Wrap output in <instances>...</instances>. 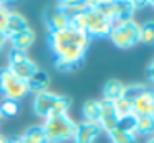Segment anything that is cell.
<instances>
[{"label": "cell", "mask_w": 154, "mask_h": 143, "mask_svg": "<svg viewBox=\"0 0 154 143\" xmlns=\"http://www.w3.org/2000/svg\"><path fill=\"white\" fill-rule=\"evenodd\" d=\"M90 37L73 25L58 32H48V45L55 55V67L58 70H73L83 62L90 47Z\"/></svg>", "instance_id": "cell-1"}, {"label": "cell", "mask_w": 154, "mask_h": 143, "mask_svg": "<svg viewBox=\"0 0 154 143\" xmlns=\"http://www.w3.org/2000/svg\"><path fill=\"white\" fill-rule=\"evenodd\" d=\"M42 128L45 132L47 143H63L73 138L76 122H73V118L68 113H60V115H51L45 118Z\"/></svg>", "instance_id": "cell-2"}, {"label": "cell", "mask_w": 154, "mask_h": 143, "mask_svg": "<svg viewBox=\"0 0 154 143\" xmlns=\"http://www.w3.org/2000/svg\"><path fill=\"white\" fill-rule=\"evenodd\" d=\"M71 102L63 95H57L51 92H43L35 95L33 98V112L40 118H48L51 115H60V113H68Z\"/></svg>", "instance_id": "cell-3"}, {"label": "cell", "mask_w": 154, "mask_h": 143, "mask_svg": "<svg viewBox=\"0 0 154 143\" xmlns=\"http://www.w3.org/2000/svg\"><path fill=\"white\" fill-rule=\"evenodd\" d=\"M94 2H91V7L85 12L86 15V27H85V33L90 38H106L109 37L111 30H113V22L108 17H104L100 10L93 7Z\"/></svg>", "instance_id": "cell-4"}, {"label": "cell", "mask_w": 154, "mask_h": 143, "mask_svg": "<svg viewBox=\"0 0 154 143\" xmlns=\"http://www.w3.org/2000/svg\"><path fill=\"white\" fill-rule=\"evenodd\" d=\"M109 38L118 48H129L139 42V23L136 20H128L113 25Z\"/></svg>", "instance_id": "cell-5"}, {"label": "cell", "mask_w": 154, "mask_h": 143, "mask_svg": "<svg viewBox=\"0 0 154 143\" xmlns=\"http://www.w3.org/2000/svg\"><path fill=\"white\" fill-rule=\"evenodd\" d=\"M0 93L5 96V100L18 102L28 95L27 82L17 78L8 68H0Z\"/></svg>", "instance_id": "cell-6"}, {"label": "cell", "mask_w": 154, "mask_h": 143, "mask_svg": "<svg viewBox=\"0 0 154 143\" xmlns=\"http://www.w3.org/2000/svg\"><path fill=\"white\" fill-rule=\"evenodd\" d=\"M7 68L14 73L17 78L27 82L32 75L38 70L37 63L27 55V52H18V50H12L8 55V65Z\"/></svg>", "instance_id": "cell-7"}, {"label": "cell", "mask_w": 154, "mask_h": 143, "mask_svg": "<svg viewBox=\"0 0 154 143\" xmlns=\"http://www.w3.org/2000/svg\"><path fill=\"white\" fill-rule=\"evenodd\" d=\"M43 18H45V23L48 27V32H58V30H63V28L71 25L70 18L63 12L60 3H53V5L48 7L43 13Z\"/></svg>", "instance_id": "cell-8"}, {"label": "cell", "mask_w": 154, "mask_h": 143, "mask_svg": "<svg viewBox=\"0 0 154 143\" xmlns=\"http://www.w3.org/2000/svg\"><path fill=\"white\" fill-rule=\"evenodd\" d=\"M100 135H101V128L98 123L81 122L76 123V128H75L71 140H73V143H94Z\"/></svg>", "instance_id": "cell-9"}, {"label": "cell", "mask_w": 154, "mask_h": 143, "mask_svg": "<svg viewBox=\"0 0 154 143\" xmlns=\"http://www.w3.org/2000/svg\"><path fill=\"white\" fill-rule=\"evenodd\" d=\"M133 113L136 116H154V90L146 88L134 100Z\"/></svg>", "instance_id": "cell-10"}, {"label": "cell", "mask_w": 154, "mask_h": 143, "mask_svg": "<svg viewBox=\"0 0 154 143\" xmlns=\"http://www.w3.org/2000/svg\"><path fill=\"white\" fill-rule=\"evenodd\" d=\"M118 122H119V116L114 110V105L111 102L101 100V116H100V123H98L101 132L109 133L111 130H114L118 126Z\"/></svg>", "instance_id": "cell-11"}, {"label": "cell", "mask_w": 154, "mask_h": 143, "mask_svg": "<svg viewBox=\"0 0 154 143\" xmlns=\"http://www.w3.org/2000/svg\"><path fill=\"white\" fill-rule=\"evenodd\" d=\"M27 86H28V93H33V95L48 92V86H50V75H48L45 70L38 68L37 72L27 80Z\"/></svg>", "instance_id": "cell-12"}, {"label": "cell", "mask_w": 154, "mask_h": 143, "mask_svg": "<svg viewBox=\"0 0 154 143\" xmlns=\"http://www.w3.org/2000/svg\"><path fill=\"white\" fill-rule=\"evenodd\" d=\"M136 12L133 2H113V12H111V22L113 25L121 22L133 20V15Z\"/></svg>", "instance_id": "cell-13"}, {"label": "cell", "mask_w": 154, "mask_h": 143, "mask_svg": "<svg viewBox=\"0 0 154 143\" xmlns=\"http://www.w3.org/2000/svg\"><path fill=\"white\" fill-rule=\"evenodd\" d=\"M27 28H30L28 20L25 18L22 13H18V12H10V17H8V22H7V27H5L4 35L7 37V40H8L10 37L25 32Z\"/></svg>", "instance_id": "cell-14"}, {"label": "cell", "mask_w": 154, "mask_h": 143, "mask_svg": "<svg viewBox=\"0 0 154 143\" xmlns=\"http://www.w3.org/2000/svg\"><path fill=\"white\" fill-rule=\"evenodd\" d=\"M35 38H37L35 32H33L32 28H27L25 32L17 33V35L10 37V38H8V42H12V47H14L12 50H18V52H27V50L30 48L32 45H33Z\"/></svg>", "instance_id": "cell-15"}, {"label": "cell", "mask_w": 154, "mask_h": 143, "mask_svg": "<svg viewBox=\"0 0 154 143\" xmlns=\"http://www.w3.org/2000/svg\"><path fill=\"white\" fill-rule=\"evenodd\" d=\"M124 86H126V85H124L123 82H119V80H116V78L108 80L106 85H104V88H103V100L114 103L116 100L123 98Z\"/></svg>", "instance_id": "cell-16"}, {"label": "cell", "mask_w": 154, "mask_h": 143, "mask_svg": "<svg viewBox=\"0 0 154 143\" xmlns=\"http://www.w3.org/2000/svg\"><path fill=\"white\" fill-rule=\"evenodd\" d=\"M83 118L88 123H100L101 116V100H88L83 105Z\"/></svg>", "instance_id": "cell-17"}, {"label": "cell", "mask_w": 154, "mask_h": 143, "mask_svg": "<svg viewBox=\"0 0 154 143\" xmlns=\"http://www.w3.org/2000/svg\"><path fill=\"white\" fill-rule=\"evenodd\" d=\"M20 143H47L42 125H33L28 130H25V133L20 136Z\"/></svg>", "instance_id": "cell-18"}, {"label": "cell", "mask_w": 154, "mask_h": 143, "mask_svg": "<svg viewBox=\"0 0 154 143\" xmlns=\"http://www.w3.org/2000/svg\"><path fill=\"white\" fill-rule=\"evenodd\" d=\"M136 133L137 135H152L154 116H136Z\"/></svg>", "instance_id": "cell-19"}, {"label": "cell", "mask_w": 154, "mask_h": 143, "mask_svg": "<svg viewBox=\"0 0 154 143\" xmlns=\"http://www.w3.org/2000/svg\"><path fill=\"white\" fill-rule=\"evenodd\" d=\"M139 42L154 43V20H147L139 25Z\"/></svg>", "instance_id": "cell-20"}, {"label": "cell", "mask_w": 154, "mask_h": 143, "mask_svg": "<svg viewBox=\"0 0 154 143\" xmlns=\"http://www.w3.org/2000/svg\"><path fill=\"white\" fill-rule=\"evenodd\" d=\"M111 143H136V135H131V133L121 132V130L114 128L108 133Z\"/></svg>", "instance_id": "cell-21"}, {"label": "cell", "mask_w": 154, "mask_h": 143, "mask_svg": "<svg viewBox=\"0 0 154 143\" xmlns=\"http://www.w3.org/2000/svg\"><path fill=\"white\" fill-rule=\"evenodd\" d=\"M118 130L121 132H126V133H131V135H136V115H128V116H123L119 118L118 122Z\"/></svg>", "instance_id": "cell-22"}, {"label": "cell", "mask_w": 154, "mask_h": 143, "mask_svg": "<svg viewBox=\"0 0 154 143\" xmlns=\"http://www.w3.org/2000/svg\"><path fill=\"white\" fill-rule=\"evenodd\" d=\"M146 88H147V86L141 85V83H136V85H126V86H124L123 98H124V100H128L129 103H133L134 100H136L137 96H139V95H141V93H143Z\"/></svg>", "instance_id": "cell-23"}, {"label": "cell", "mask_w": 154, "mask_h": 143, "mask_svg": "<svg viewBox=\"0 0 154 143\" xmlns=\"http://www.w3.org/2000/svg\"><path fill=\"white\" fill-rule=\"evenodd\" d=\"M18 110H20L18 102H14V100H4L2 105H0V113H2V116H8V118L17 115Z\"/></svg>", "instance_id": "cell-24"}, {"label": "cell", "mask_w": 154, "mask_h": 143, "mask_svg": "<svg viewBox=\"0 0 154 143\" xmlns=\"http://www.w3.org/2000/svg\"><path fill=\"white\" fill-rule=\"evenodd\" d=\"M113 105H114V110H116V113H118L119 118L128 116V115H133V103H129L128 100L119 98V100H116Z\"/></svg>", "instance_id": "cell-25"}, {"label": "cell", "mask_w": 154, "mask_h": 143, "mask_svg": "<svg viewBox=\"0 0 154 143\" xmlns=\"http://www.w3.org/2000/svg\"><path fill=\"white\" fill-rule=\"evenodd\" d=\"M10 12H12V10H8V7L5 5V3L0 2V33L5 32V27H7V22H8V17H10Z\"/></svg>", "instance_id": "cell-26"}, {"label": "cell", "mask_w": 154, "mask_h": 143, "mask_svg": "<svg viewBox=\"0 0 154 143\" xmlns=\"http://www.w3.org/2000/svg\"><path fill=\"white\" fill-rule=\"evenodd\" d=\"M147 78H149V82L154 83V58L151 60L149 67H147Z\"/></svg>", "instance_id": "cell-27"}, {"label": "cell", "mask_w": 154, "mask_h": 143, "mask_svg": "<svg viewBox=\"0 0 154 143\" xmlns=\"http://www.w3.org/2000/svg\"><path fill=\"white\" fill-rule=\"evenodd\" d=\"M7 143H20V138H10L7 140Z\"/></svg>", "instance_id": "cell-28"}, {"label": "cell", "mask_w": 154, "mask_h": 143, "mask_svg": "<svg viewBox=\"0 0 154 143\" xmlns=\"http://www.w3.org/2000/svg\"><path fill=\"white\" fill-rule=\"evenodd\" d=\"M7 140H8V138H5L4 135H0V143H7Z\"/></svg>", "instance_id": "cell-29"}, {"label": "cell", "mask_w": 154, "mask_h": 143, "mask_svg": "<svg viewBox=\"0 0 154 143\" xmlns=\"http://www.w3.org/2000/svg\"><path fill=\"white\" fill-rule=\"evenodd\" d=\"M146 143H154V136H151V138L149 140H147V141Z\"/></svg>", "instance_id": "cell-30"}, {"label": "cell", "mask_w": 154, "mask_h": 143, "mask_svg": "<svg viewBox=\"0 0 154 143\" xmlns=\"http://www.w3.org/2000/svg\"><path fill=\"white\" fill-rule=\"evenodd\" d=\"M147 5H149V7H152V8H154V0H152V2H147Z\"/></svg>", "instance_id": "cell-31"}, {"label": "cell", "mask_w": 154, "mask_h": 143, "mask_svg": "<svg viewBox=\"0 0 154 143\" xmlns=\"http://www.w3.org/2000/svg\"><path fill=\"white\" fill-rule=\"evenodd\" d=\"M2 118H4V116H2V113H0V122H2Z\"/></svg>", "instance_id": "cell-32"}]
</instances>
